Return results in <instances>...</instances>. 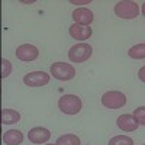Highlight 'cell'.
I'll list each match as a JSON object with an SVG mask.
<instances>
[{
	"label": "cell",
	"instance_id": "6da1fadb",
	"mask_svg": "<svg viewBox=\"0 0 145 145\" xmlns=\"http://www.w3.org/2000/svg\"><path fill=\"white\" fill-rule=\"evenodd\" d=\"M58 109L64 115H77L81 110V99L76 94H64L58 99Z\"/></svg>",
	"mask_w": 145,
	"mask_h": 145
},
{
	"label": "cell",
	"instance_id": "7a4b0ae2",
	"mask_svg": "<svg viewBox=\"0 0 145 145\" xmlns=\"http://www.w3.org/2000/svg\"><path fill=\"white\" fill-rule=\"evenodd\" d=\"M93 54V48L91 45H89L87 42H78L76 45H72L68 51V59L71 63H76V64H80V63H84L91 57Z\"/></svg>",
	"mask_w": 145,
	"mask_h": 145
},
{
	"label": "cell",
	"instance_id": "3957f363",
	"mask_svg": "<svg viewBox=\"0 0 145 145\" xmlns=\"http://www.w3.org/2000/svg\"><path fill=\"white\" fill-rule=\"evenodd\" d=\"M115 15L120 19H135L139 15V6L137 2L122 0L115 5Z\"/></svg>",
	"mask_w": 145,
	"mask_h": 145
},
{
	"label": "cell",
	"instance_id": "277c9868",
	"mask_svg": "<svg viewBox=\"0 0 145 145\" xmlns=\"http://www.w3.org/2000/svg\"><path fill=\"white\" fill-rule=\"evenodd\" d=\"M50 72L55 80L59 81H68L76 77V68L68 63H61V61L54 63L50 68Z\"/></svg>",
	"mask_w": 145,
	"mask_h": 145
},
{
	"label": "cell",
	"instance_id": "5b68a950",
	"mask_svg": "<svg viewBox=\"0 0 145 145\" xmlns=\"http://www.w3.org/2000/svg\"><path fill=\"white\" fill-rule=\"evenodd\" d=\"M100 102L107 109H120V107H123L126 105V96L122 91L110 90V91L103 93Z\"/></svg>",
	"mask_w": 145,
	"mask_h": 145
},
{
	"label": "cell",
	"instance_id": "8992f818",
	"mask_svg": "<svg viewBox=\"0 0 145 145\" xmlns=\"http://www.w3.org/2000/svg\"><path fill=\"white\" fill-rule=\"evenodd\" d=\"M51 76L45 71H32L23 76V83L29 87H42L50 83Z\"/></svg>",
	"mask_w": 145,
	"mask_h": 145
},
{
	"label": "cell",
	"instance_id": "52a82bcc",
	"mask_svg": "<svg viewBox=\"0 0 145 145\" xmlns=\"http://www.w3.org/2000/svg\"><path fill=\"white\" fill-rule=\"evenodd\" d=\"M15 54H16V58L20 59V61L31 63V61H35L39 57V50L32 44H23V45L18 46Z\"/></svg>",
	"mask_w": 145,
	"mask_h": 145
},
{
	"label": "cell",
	"instance_id": "ba28073f",
	"mask_svg": "<svg viewBox=\"0 0 145 145\" xmlns=\"http://www.w3.org/2000/svg\"><path fill=\"white\" fill-rule=\"evenodd\" d=\"M71 18L74 20L76 25H83V26H90V23L94 20L93 12L87 7H78L71 13Z\"/></svg>",
	"mask_w": 145,
	"mask_h": 145
},
{
	"label": "cell",
	"instance_id": "9c48e42d",
	"mask_svg": "<svg viewBox=\"0 0 145 145\" xmlns=\"http://www.w3.org/2000/svg\"><path fill=\"white\" fill-rule=\"evenodd\" d=\"M28 138L31 142L33 144H38V145H42V144H46L51 138V132L50 129H46L44 126H35L32 129H29L28 132Z\"/></svg>",
	"mask_w": 145,
	"mask_h": 145
},
{
	"label": "cell",
	"instance_id": "30bf717a",
	"mask_svg": "<svg viewBox=\"0 0 145 145\" xmlns=\"http://www.w3.org/2000/svg\"><path fill=\"white\" fill-rule=\"evenodd\" d=\"M68 32H70V36L72 39L76 41H87L93 31L90 26H83V25H76V23H72V25L68 28Z\"/></svg>",
	"mask_w": 145,
	"mask_h": 145
},
{
	"label": "cell",
	"instance_id": "8fae6325",
	"mask_svg": "<svg viewBox=\"0 0 145 145\" xmlns=\"http://www.w3.org/2000/svg\"><path fill=\"white\" fill-rule=\"evenodd\" d=\"M116 125L119 129H122L125 132H134L138 129V122L135 120V118L132 115H128V113H123L120 115L118 119H116Z\"/></svg>",
	"mask_w": 145,
	"mask_h": 145
},
{
	"label": "cell",
	"instance_id": "7c38bea8",
	"mask_svg": "<svg viewBox=\"0 0 145 145\" xmlns=\"http://www.w3.org/2000/svg\"><path fill=\"white\" fill-rule=\"evenodd\" d=\"M23 141V134L18 129H10L3 134V142L6 145H20Z\"/></svg>",
	"mask_w": 145,
	"mask_h": 145
},
{
	"label": "cell",
	"instance_id": "4fadbf2b",
	"mask_svg": "<svg viewBox=\"0 0 145 145\" xmlns=\"http://www.w3.org/2000/svg\"><path fill=\"white\" fill-rule=\"evenodd\" d=\"M20 120V113L13 109H3L2 110V123L3 125H13Z\"/></svg>",
	"mask_w": 145,
	"mask_h": 145
},
{
	"label": "cell",
	"instance_id": "5bb4252c",
	"mask_svg": "<svg viewBox=\"0 0 145 145\" xmlns=\"http://www.w3.org/2000/svg\"><path fill=\"white\" fill-rule=\"evenodd\" d=\"M55 144L57 145H81V141L74 134H65V135L58 137Z\"/></svg>",
	"mask_w": 145,
	"mask_h": 145
},
{
	"label": "cell",
	"instance_id": "9a60e30c",
	"mask_svg": "<svg viewBox=\"0 0 145 145\" xmlns=\"http://www.w3.org/2000/svg\"><path fill=\"white\" fill-rule=\"evenodd\" d=\"M128 55L134 59H144L145 58V44H137L128 50Z\"/></svg>",
	"mask_w": 145,
	"mask_h": 145
},
{
	"label": "cell",
	"instance_id": "2e32d148",
	"mask_svg": "<svg viewBox=\"0 0 145 145\" xmlns=\"http://www.w3.org/2000/svg\"><path fill=\"white\" fill-rule=\"evenodd\" d=\"M107 145H134V139L128 135H116L109 139Z\"/></svg>",
	"mask_w": 145,
	"mask_h": 145
},
{
	"label": "cell",
	"instance_id": "e0dca14e",
	"mask_svg": "<svg viewBox=\"0 0 145 145\" xmlns=\"http://www.w3.org/2000/svg\"><path fill=\"white\" fill-rule=\"evenodd\" d=\"M135 120L138 122V125H144L145 126V106H139L134 110V115Z\"/></svg>",
	"mask_w": 145,
	"mask_h": 145
},
{
	"label": "cell",
	"instance_id": "ac0fdd59",
	"mask_svg": "<svg viewBox=\"0 0 145 145\" xmlns=\"http://www.w3.org/2000/svg\"><path fill=\"white\" fill-rule=\"evenodd\" d=\"M12 72V63L9 59L3 58L2 59V78H7Z\"/></svg>",
	"mask_w": 145,
	"mask_h": 145
},
{
	"label": "cell",
	"instance_id": "d6986e66",
	"mask_svg": "<svg viewBox=\"0 0 145 145\" xmlns=\"http://www.w3.org/2000/svg\"><path fill=\"white\" fill-rule=\"evenodd\" d=\"M138 78H139L142 83H145V65L138 70Z\"/></svg>",
	"mask_w": 145,
	"mask_h": 145
},
{
	"label": "cell",
	"instance_id": "ffe728a7",
	"mask_svg": "<svg viewBox=\"0 0 145 145\" xmlns=\"http://www.w3.org/2000/svg\"><path fill=\"white\" fill-rule=\"evenodd\" d=\"M72 5H89L90 0H81V2H78V0H71Z\"/></svg>",
	"mask_w": 145,
	"mask_h": 145
},
{
	"label": "cell",
	"instance_id": "44dd1931",
	"mask_svg": "<svg viewBox=\"0 0 145 145\" xmlns=\"http://www.w3.org/2000/svg\"><path fill=\"white\" fill-rule=\"evenodd\" d=\"M141 10H142V15L145 16V2L142 3V6H141Z\"/></svg>",
	"mask_w": 145,
	"mask_h": 145
},
{
	"label": "cell",
	"instance_id": "7402d4cb",
	"mask_svg": "<svg viewBox=\"0 0 145 145\" xmlns=\"http://www.w3.org/2000/svg\"><path fill=\"white\" fill-rule=\"evenodd\" d=\"M44 145H57V144H44Z\"/></svg>",
	"mask_w": 145,
	"mask_h": 145
},
{
	"label": "cell",
	"instance_id": "603a6c76",
	"mask_svg": "<svg viewBox=\"0 0 145 145\" xmlns=\"http://www.w3.org/2000/svg\"><path fill=\"white\" fill-rule=\"evenodd\" d=\"M142 145H145V144H142Z\"/></svg>",
	"mask_w": 145,
	"mask_h": 145
}]
</instances>
